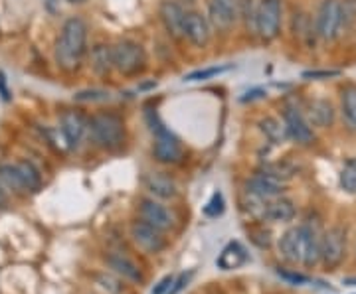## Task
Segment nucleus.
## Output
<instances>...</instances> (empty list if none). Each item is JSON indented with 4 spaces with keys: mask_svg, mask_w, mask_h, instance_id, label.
Wrapping results in <instances>:
<instances>
[{
    "mask_svg": "<svg viewBox=\"0 0 356 294\" xmlns=\"http://www.w3.org/2000/svg\"><path fill=\"white\" fill-rule=\"evenodd\" d=\"M346 284H348V286H356V279H346Z\"/></svg>",
    "mask_w": 356,
    "mask_h": 294,
    "instance_id": "nucleus-45",
    "label": "nucleus"
},
{
    "mask_svg": "<svg viewBox=\"0 0 356 294\" xmlns=\"http://www.w3.org/2000/svg\"><path fill=\"white\" fill-rule=\"evenodd\" d=\"M186 2H192V0H186Z\"/></svg>",
    "mask_w": 356,
    "mask_h": 294,
    "instance_id": "nucleus-47",
    "label": "nucleus"
},
{
    "mask_svg": "<svg viewBox=\"0 0 356 294\" xmlns=\"http://www.w3.org/2000/svg\"><path fill=\"white\" fill-rule=\"evenodd\" d=\"M131 239L145 253H153V255L154 253H161L166 247V239L163 237V231L149 225V223H145L143 219L135 221L131 225Z\"/></svg>",
    "mask_w": 356,
    "mask_h": 294,
    "instance_id": "nucleus-9",
    "label": "nucleus"
},
{
    "mask_svg": "<svg viewBox=\"0 0 356 294\" xmlns=\"http://www.w3.org/2000/svg\"><path fill=\"white\" fill-rule=\"evenodd\" d=\"M341 105L346 125L356 130V85H346L341 91Z\"/></svg>",
    "mask_w": 356,
    "mask_h": 294,
    "instance_id": "nucleus-26",
    "label": "nucleus"
},
{
    "mask_svg": "<svg viewBox=\"0 0 356 294\" xmlns=\"http://www.w3.org/2000/svg\"><path fill=\"white\" fill-rule=\"evenodd\" d=\"M88 50V24L81 18L65 20L56 42V62L64 71H76Z\"/></svg>",
    "mask_w": 356,
    "mask_h": 294,
    "instance_id": "nucleus-1",
    "label": "nucleus"
},
{
    "mask_svg": "<svg viewBox=\"0 0 356 294\" xmlns=\"http://www.w3.org/2000/svg\"><path fill=\"white\" fill-rule=\"evenodd\" d=\"M245 261H248V253H245V249H243L242 245L238 243V241H232V243L226 245V247H224V251L220 253V257L216 259V265H218V269L232 270V269L242 267Z\"/></svg>",
    "mask_w": 356,
    "mask_h": 294,
    "instance_id": "nucleus-23",
    "label": "nucleus"
},
{
    "mask_svg": "<svg viewBox=\"0 0 356 294\" xmlns=\"http://www.w3.org/2000/svg\"><path fill=\"white\" fill-rule=\"evenodd\" d=\"M60 130H62V137L64 142L70 148H76L77 144L83 139V132L88 130V121L83 119L81 113L67 109L60 116Z\"/></svg>",
    "mask_w": 356,
    "mask_h": 294,
    "instance_id": "nucleus-13",
    "label": "nucleus"
},
{
    "mask_svg": "<svg viewBox=\"0 0 356 294\" xmlns=\"http://www.w3.org/2000/svg\"><path fill=\"white\" fill-rule=\"evenodd\" d=\"M0 182L16 193H30L18 164H2L0 166Z\"/></svg>",
    "mask_w": 356,
    "mask_h": 294,
    "instance_id": "nucleus-24",
    "label": "nucleus"
},
{
    "mask_svg": "<svg viewBox=\"0 0 356 294\" xmlns=\"http://www.w3.org/2000/svg\"><path fill=\"white\" fill-rule=\"evenodd\" d=\"M257 125H259V130L266 135L267 141L273 142V144H283V142L289 139L287 128H285V123L277 121L275 116H266V119H261Z\"/></svg>",
    "mask_w": 356,
    "mask_h": 294,
    "instance_id": "nucleus-25",
    "label": "nucleus"
},
{
    "mask_svg": "<svg viewBox=\"0 0 356 294\" xmlns=\"http://www.w3.org/2000/svg\"><path fill=\"white\" fill-rule=\"evenodd\" d=\"M238 18V0H208V20L214 28L229 30Z\"/></svg>",
    "mask_w": 356,
    "mask_h": 294,
    "instance_id": "nucleus-12",
    "label": "nucleus"
},
{
    "mask_svg": "<svg viewBox=\"0 0 356 294\" xmlns=\"http://www.w3.org/2000/svg\"><path fill=\"white\" fill-rule=\"evenodd\" d=\"M192 273H182L180 277H178L177 281L172 282V286H170V291H168V294H178L186 284H188V281H191Z\"/></svg>",
    "mask_w": 356,
    "mask_h": 294,
    "instance_id": "nucleus-39",
    "label": "nucleus"
},
{
    "mask_svg": "<svg viewBox=\"0 0 356 294\" xmlns=\"http://www.w3.org/2000/svg\"><path fill=\"white\" fill-rule=\"evenodd\" d=\"M356 26V0H343V22H341V34L353 30Z\"/></svg>",
    "mask_w": 356,
    "mask_h": 294,
    "instance_id": "nucleus-31",
    "label": "nucleus"
},
{
    "mask_svg": "<svg viewBox=\"0 0 356 294\" xmlns=\"http://www.w3.org/2000/svg\"><path fill=\"white\" fill-rule=\"evenodd\" d=\"M172 282H175V277H172V275H166L165 279H161V281H159V284H156L153 291H151V294H168L170 286H172Z\"/></svg>",
    "mask_w": 356,
    "mask_h": 294,
    "instance_id": "nucleus-38",
    "label": "nucleus"
},
{
    "mask_svg": "<svg viewBox=\"0 0 356 294\" xmlns=\"http://www.w3.org/2000/svg\"><path fill=\"white\" fill-rule=\"evenodd\" d=\"M139 216L145 223H149V225H153L161 231H168L175 225L172 214L166 209L165 205H161L154 200H140Z\"/></svg>",
    "mask_w": 356,
    "mask_h": 294,
    "instance_id": "nucleus-14",
    "label": "nucleus"
},
{
    "mask_svg": "<svg viewBox=\"0 0 356 294\" xmlns=\"http://www.w3.org/2000/svg\"><path fill=\"white\" fill-rule=\"evenodd\" d=\"M341 188L348 193L356 192V172L348 164H344L343 172H341Z\"/></svg>",
    "mask_w": 356,
    "mask_h": 294,
    "instance_id": "nucleus-33",
    "label": "nucleus"
},
{
    "mask_svg": "<svg viewBox=\"0 0 356 294\" xmlns=\"http://www.w3.org/2000/svg\"><path fill=\"white\" fill-rule=\"evenodd\" d=\"M248 190L266 198V200H273V198H280L281 193L285 192V186L280 180L267 178L264 174H257L252 180H248Z\"/></svg>",
    "mask_w": 356,
    "mask_h": 294,
    "instance_id": "nucleus-18",
    "label": "nucleus"
},
{
    "mask_svg": "<svg viewBox=\"0 0 356 294\" xmlns=\"http://www.w3.org/2000/svg\"><path fill=\"white\" fill-rule=\"evenodd\" d=\"M161 20H163V26L168 32V36L175 40L186 38L184 36V24H186V10L175 2V0H163L161 2Z\"/></svg>",
    "mask_w": 356,
    "mask_h": 294,
    "instance_id": "nucleus-10",
    "label": "nucleus"
},
{
    "mask_svg": "<svg viewBox=\"0 0 356 294\" xmlns=\"http://www.w3.org/2000/svg\"><path fill=\"white\" fill-rule=\"evenodd\" d=\"M346 164H348V166L353 168V170H355V172H356V158H350V160H348Z\"/></svg>",
    "mask_w": 356,
    "mask_h": 294,
    "instance_id": "nucleus-44",
    "label": "nucleus"
},
{
    "mask_svg": "<svg viewBox=\"0 0 356 294\" xmlns=\"http://www.w3.org/2000/svg\"><path fill=\"white\" fill-rule=\"evenodd\" d=\"M232 69V65H222V67H208V69H196V71H192L188 76H184L182 81H206V79H212V77L222 76V74H226Z\"/></svg>",
    "mask_w": 356,
    "mask_h": 294,
    "instance_id": "nucleus-30",
    "label": "nucleus"
},
{
    "mask_svg": "<svg viewBox=\"0 0 356 294\" xmlns=\"http://www.w3.org/2000/svg\"><path fill=\"white\" fill-rule=\"evenodd\" d=\"M295 218V205L291 200L287 198H273L267 202L266 209V221H273V223H287Z\"/></svg>",
    "mask_w": 356,
    "mask_h": 294,
    "instance_id": "nucleus-22",
    "label": "nucleus"
},
{
    "mask_svg": "<svg viewBox=\"0 0 356 294\" xmlns=\"http://www.w3.org/2000/svg\"><path fill=\"white\" fill-rule=\"evenodd\" d=\"M76 101H105L109 99V93L103 89H86V91H77L74 95Z\"/></svg>",
    "mask_w": 356,
    "mask_h": 294,
    "instance_id": "nucleus-34",
    "label": "nucleus"
},
{
    "mask_svg": "<svg viewBox=\"0 0 356 294\" xmlns=\"http://www.w3.org/2000/svg\"><path fill=\"white\" fill-rule=\"evenodd\" d=\"M113 50V67L123 76L133 77L147 69V51L133 40H119L111 46Z\"/></svg>",
    "mask_w": 356,
    "mask_h": 294,
    "instance_id": "nucleus-3",
    "label": "nucleus"
},
{
    "mask_svg": "<svg viewBox=\"0 0 356 294\" xmlns=\"http://www.w3.org/2000/svg\"><path fill=\"white\" fill-rule=\"evenodd\" d=\"M91 141L103 150H119L125 144V123L115 113H97L88 121Z\"/></svg>",
    "mask_w": 356,
    "mask_h": 294,
    "instance_id": "nucleus-2",
    "label": "nucleus"
},
{
    "mask_svg": "<svg viewBox=\"0 0 356 294\" xmlns=\"http://www.w3.org/2000/svg\"><path fill=\"white\" fill-rule=\"evenodd\" d=\"M281 0H261L257 4V36L264 42H271L280 36Z\"/></svg>",
    "mask_w": 356,
    "mask_h": 294,
    "instance_id": "nucleus-7",
    "label": "nucleus"
},
{
    "mask_svg": "<svg viewBox=\"0 0 356 294\" xmlns=\"http://www.w3.org/2000/svg\"><path fill=\"white\" fill-rule=\"evenodd\" d=\"M280 275L283 277V279H287V281L295 282V284H303V282H307V277H303V275H297V273H287V270H280Z\"/></svg>",
    "mask_w": 356,
    "mask_h": 294,
    "instance_id": "nucleus-41",
    "label": "nucleus"
},
{
    "mask_svg": "<svg viewBox=\"0 0 356 294\" xmlns=\"http://www.w3.org/2000/svg\"><path fill=\"white\" fill-rule=\"evenodd\" d=\"M301 231V263L305 267H315L321 261V243H323V233L317 225L305 223L299 227Z\"/></svg>",
    "mask_w": 356,
    "mask_h": 294,
    "instance_id": "nucleus-11",
    "label": "nucleus"
},
{
    "mask_svg": "<svg viewBox=\"0 0 356 294\" xmlns=\"http://www.w3.org/2000/svg\"><path fill=\"white\" fill-rule=\"evenodd\" d=\"M261 97H266V91H264V89L248 91V93H245V97H242V103L254 101V99H261Z\"/></svg>",
    "mask_w": 356,
    "mask_h": 294,
    "instance_id": "nucleus-42",
    "label": "nucleus"
},
{
    "mask_svg": "<svg viewBox=\"0 0 356 294\" xmlns=\"http://www.w3.org/2000/svg\"><path fill=\"white\" fill-rule=\"evenodd\" d=\"M341 76V71L337 69H313V71H303V79H331V77Z\"/></svg>",
    "mask_w": 356,
    "mask_h": 294,
    "instance_id": "nucleus-36",
    "label": "nucleus"
},
{
    "mask_svg": "<svg viewBox=\"0 0 356 294\" xmlns=\"http://www.w3.org/2000/svg\"><path fill=\"white\" fill-rule=\"evenodd\" d=\"M280 253L289 263H301V231L299 227L287 230L281 235Z\"/></svg>",
    "mask_w": 356,
    "mask_h": 294,
    "instance_id": "nucleus-21",
    "label": "nucleus"
},
{
    "mask_svg": "<svg viewBox=\"0 0 356 294\" xmlns=\"http://www.w3.org/2000/svg\"><path fill=\"white\" fill-rule=\"evenodd\" d=\"M184 36L191 40L196 48L208 46L212 30H210V20H206L200 12H186V24H184Z\"/></svg>",
    "mask_w": 356,
    "mask_h": 294,
    "instance_id": "nucleus-15",
    "label": "nucleus"
},
{
    "mask_svg": "<svg viewBox=\"0 0 356 294\" xmlns=\"http://www.w3.org/2000/svg\"><path fill=\"white\" fill-rule=\"evenodd\" d=\"M153 156L161 164H178L182 160V146L177 137L161 123L153 128Z\"/></svg>",
    "mask_w": 356,
    "mask_h": 294,
    "instance_id": "nucleus-6",
    "label": "nucleus"
},
{
    "mask_svg": "<svg viewBox=\"0 0 356 294\" xmlns=\"http://www.w3.org/2000/svg\"><path fill=\"white\" fill-rule=\"evenodd\" d=\"M89 62H91V69L97 76H109L113 67V50L107 44H95L89 53Z\"/></svg>",
    "mask_w": 356,
    "mask_h": 294,
    "instance_id": "nucleus-19",
    "label": "nucleus"
},
{
    "mask_svg": "<svg viewBox=\"0 0 356 294\" xmlns=\"http://www.w3.org/2000/svg\"><path fill=\"white\" fill-rule=\"evenodd\" d=\"M307 119L313 127L329 128L334 123V107L327 99H315L307 107Z\"/></svg>",
    "mask_w": 356,
    "mask_h": 294,
    "instance_id": "nucleus-16",
    "label": "nucleus"
},
{
    "mask_svg": "<svg viewBox=\"0 0 356 294\" xmlns=\"http://www.w3.org/2000/svg\"><path fill=\"white\" fill-rule=\"evenodd\" d=\"M67 2H72V4H81V2H86V0H67Z\"/></svg>",
    "mask_w": 356,
    "mask_h": 294,
    "instance_id": "nucleus-46",
    "label": "nucleus"
},
{
    "mask_svg": "<svg viewBox=\"0 0 356 294\" xmlns=\"http://www.w3.org/2000/svg\"><path fill=\"white\" fill-rule=\"evenodd\" d=\"M0 99L4 103H8L13 99V93L8 89V79L4 76V71H0Z\"/></svg>",
    "mask_w": 356,
    "mask_h": 294,
    "instance_id": "nucleus-40",
    "label": "nucleus"
},
{
    "mask_svg": "<svg viewBox=\"0 0 356 294\" xmlns=\"http://www.w3.org/2000/svg\"><path fill=\"white\" fill-rule=\"evenodd\" d=\"M341 22H343V0H323L315 18L317 36L325 42L341 36Z\"/></svg>",
    "mask_w": 356,
    "mask_h": 294,
    "instance_id": "nucleus-4",
    "label": "nucleus"
},
{
    "mask_svg": "<svg viewBox=\"0 0 356 294\" xmlns=\"http://www.w3.org/2000/svg\"><path fill=\"white\" fill-rule=\"evenodd\" d=\"M259 174H264L267 178L280 180V182L285 184L287 180H291L295 176V166L289 164V162H271V164L261 166Z\"/></svg>",
    "mask_w": 356,
    "mask_h": 294,
    "instance_id": "nucleus-28",
    "label": "nucleus"
},
{
    "mask_svg": "<svg viewBox=\"0 0 356 294\" xmlns=\"http://www.w3.org/2000/svg\"><path fill=\"white\" fill-rule=\"evenodd\" d=\"M283 123H285V128H287V135L289 139L301 144V146H309L315 142V130H313V125L309 123L307 119L297 107H291L287 105L283 109Z\"/></svg>",
    "mask_w": 356,
    "mask_h": 294,
    "instance_id": "nucleus-8",
    "label": "nucleus"
},
{
    "mask_svg": "<svg viewBox=\"0 0 356 294\" xmlns=\"http://www.w3.org/2000/svg\"><path fill=\"white\" fill-rule=\"evenodd\" d=\"M250 235H252V241L255 245H259V247H269L271 245V233L266 227H254L250 231Z\"/></svg>",
    "mask_w": 356,
    "mask_h": 294,
    "instance_id": "nucleus-35",
    "label": "nucleus"
},
{
    "mask_svg": "<svg viewBox=\"0 0 356 294\" xmlns=\"http://www.w3.org/2000/svg\"><path fill=\"white\" fill-rule=\"evenodd\" d=\"M238 14L250 34H257V4L255 0H238Z\"/></svg>",
    "mask_w": 356,
    "mask_h": 294,
    "instance_id": "nucleus-27",
    "label": "nucleus"
},
{
    "mask_svg": "<svg viewBox=\"0 0 356 294\" xmlns=\"http://www.w3.org/2000/svg\"><path fill=\"white\" fill-rule=\"evenodd\" d=\"M344 253H346V231L339 225L325 231L321 243V261L325 269H337L344 261Z\"/></svg>",
    "mask_w": 356,
    "mask_h": 294,
    "instance_id": "nucleus-5",
    "label": "nucleus"
},
{
    "mask_svg": "<svg viewBox=\"0 0 356 294\" xmlns=\"http://www.w3.org/2000/svg\"><path fill=\"white\" fill-rule=\"evenodd\" d=\"M107 265L111 267L113 273H117L119 277H123V279H127V281L133 282H140L143 281V273L140 269L129 259V257L121 255V253H111V255H107Z\"/></svg>",
    "mask_w": 356,
    "mask_h": 294,
    "instance_id": "nucleus-20",
    "label": "nucleus"
},
{
    "mask_svg": "<svg viewBox=\"0 0 356 294\" xmlns=\"http://www.w3.org/2000/svg\"><path fill=\"white\" fill-rule=\"evenodd\" d=\"M6 205H8V193L4 192V188L0 184V209H4Z\"/></svg>",
    "mask_w": 356,
    "mask_h": 294,
    "instance_id": "nucleus-43",
    "label": "nucleus"
},
{
    "mask_svg": "<svg viewBox=\"0 0 356 294\" xmlns=\"http://www.w3.org/2000/svg\"><path fill=\"white\" fill-rule=\"evenodd\" d=\"M145 186L147 190L161 198V200H172L177 196V184L170 176H166L165 172H151L145 176Z\"/></svg>",
    "mask_w": 356,
    "mask_h": 294,
    "instance_id": "nucleus-17",
    "label": "nucleus"
},
{
    "mask_svg": "<svg viewBox=\"0 0 356 294\" xmlns=\"http://www.w3.org/2000/svg\"><path fill=\"white\" fill-rule=\"evenodd\" d=\"M222 211H224V196L220 192L212 193L210 202L204 205V214L208 218H218V216H222Z\"/></svg>",
    "mask_w": 356,
    "mask_h": 294,
    "instance_id": "nucleus-32",
    "label": "nucleus"
},
{
    "mask_svg": "<svg viewBox=\"0 0 356 294\" xmlns=\"http://www.w3.org/2000/svg\"><path fill=\"white\" fill-rule=\"evenodd\" d=\"M99 284H102L103 288L109 294H121V291H123V284L119 281H115L113 277H107V275L99 277Z\"/></svg>",
    "mask_w": 356,
    "mask_h": 294,
    "instance_id": "nucleus-37",
    "label": "nucleus"
},
{
    "mask_svg": "<svg viewBox=\"0 0 356 294\" xmlns=\"http://www.w3.org/2000/svg\"><path fill=\"white\" fill-rule=\"evenodd\" d=\"M16 164H18L20 172H22V176H24L26 186H28L30 193L38 192L40 186H42V176H40L38 168L34 166L32 162H28V160H20V162H16Z\"/></svg>",
    "mask_w": 356,
    "mask_h": 294,
    "instance_id": "nucleus-29",
    "label": "nucleus"
}]
</instances>
